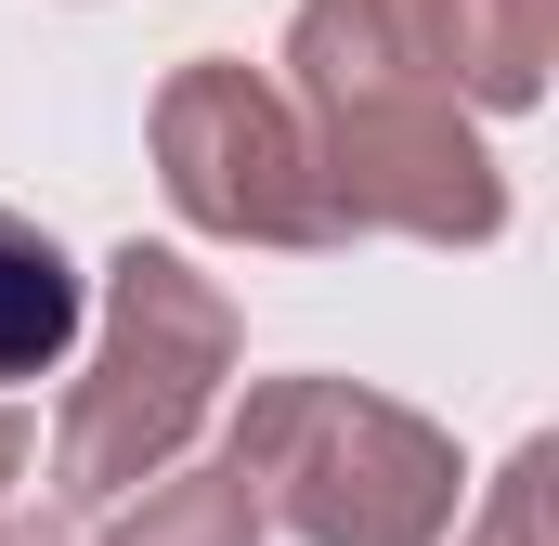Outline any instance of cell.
Instances as JSON below:
<instances>
[{"label": "cell", "instance_id": "obj_4", "mask_svg": "<svg viewBox=\"0 0 559 546\" xmlns=\"http://www.w3.org/2000/svg\"><path fill=\"white\" fill-rule=\"evenodd\" d=\"M156 182H169V209L195 222V235H222V248H352L338 235V209H325V169H312V143L286 118V92L261 66H235V52H195V66H169L156 79Z\"/></svg>", "mask_w": 559, "mask_h": 546}, {"label": "cell", "instance_id": "obj_3", "mask_svg": "<svg viewBox=\"0 0 559 546\" xmlns=\"http://www.w3.org/2000/svg\"><path fill=\"white\" fill-rule=\"evenodd\" d=\"M222 468L299 546H442L455 534V495H468L455 442L417 404L365 391V378H261L235 404Z\"/></svg>", "mask_w": 559, "mask_h": 546}, {"label": "cell", "instance_id": "obj_9", "mask_svg": "<svg viewBox=\"0 0 559 546\" xmlns=\"http://www.w3.org/2000/svg\"><path fill=\"white\" fill-rule=\"evenodd\" d=\"M26 468H39V429L0 404V508H13V482H26Z\"/></svg>", "mask_w": 559, "mask_h": 546}, {"label": "cell", "instance_id": "obj_7", "mask_svg": "<svg viewBox=\"0 0 559 546\" xmlns=\"http://www.w3.org/2000/svg\"><path fill=\"white\" fill-rule=\"evenodd\" d=\"M92 546H261V508H248V482H235L222 455H182V468H156L143 495H118V521Z\"/></svg>", "mask_w": 559, "mask_h": 546}, {"label": "cell", "instance_id": "obj_1", "mask_svg": "<svg viewBox=\"0 0 559 546\" xmlns=\"http://www.w3.org/2000/svg\"><path fill=\"white\" fill-rule=\"evenodd\" d=\"M286 118L325 169L338 235H417V248L508 235V169L468 131V105L417 66L391 0H299L286 13Z\"/></svg>", "mask_w": 559, "mask_h": 546}, {"label": "cell", "instance_id": "obj_6", "mask_svg": "<svg viewBox=\"0 0 559 546\" xmlns=\"http://www.w3.org/2000/svg\"><path fill=\"white\" fill-rule=\"evenodd\" d=\"M79 325H92V286L52 248V222L0 209V391H13V378H52V365L79 352Z\"/></svg>", "mask_w": 559, "mask_h": 546}, {"label": "cell", "instance_id": "obj_10", "mask_svg": "<svg viewBox=\"0 0 559 546\" xmlns=\"http://www.w3.org/2000/svg\"><path fill=\"white\" fill-rule=\"evenodd\" d=\"M0 546H66V521H13V508H0Z\"/></svg>", "mask_w": 559, "mask_h": 546}, {"label": "cell", "instance_id": "obj_8", "mask_svg": "<svg viewBox=\"0 0 559 546\" xmlns=\"http://www.w3.org/2000/svg\"><path fill=\"white\" fill-rule=\"evenodd\" d=\"M547 482H559V442H521L481 482V521H455L442 546H547Z\"/></svg>", "mask_w": 559, "mask_h": 546}, {"label": "cell", "instance_id": "obj_5", "mask_svg": "<svg viewBox=\"0 0 559 546\" xmlns=\"http://www.w3.org/2000/svg\"><path fill=\"white\" fill-rule=\"evenodd\" d=\"M404 13V39H417V66L455 92V105H495V118H521V105H547V66H559V0H391Z\"/></svg>", "mask_w": 559, "mask_h": 546}, {"label": "cell", "instance_id": "obj_2", "mask_svg": "<svg viewBox=\"0 0 559 546\" xmlns=\"http://www.w3.org/2000/svg\"><path fill=\"white\" fill-rule=\"evenodd\" d=\"M235 352H248L235 299L182 261V248H143L131 235V248L105 261L92 365H79L66 416H52V495H66V508H118L156 468H182V442H195V416L222 404Z\"/></svg>", "mask_w": 559, "mask_h": 546}]
</instances>
